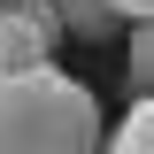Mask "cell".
<instances>
[{"label":"cell","instance_id":"6da1fadb","mask_svg":"<svg viewBox=\"0 0 154 154\" xmlns=\"http://www.w3.org/2000/svg\"><path fill=\"white\" fill-rule=\"evenodd\" d=\"M108 116L54 62L0 69V154H100Z\"/></svg>","mask_w":154,"mask_h":154},{"label":"cell","instance_id":"7a4b0ae2","mask_svg":"<svg viewBox=\"0 0 154 154\" xmlns=\"http://www.w3.org/2000/svg\"><path fill=\"white\" fill-rule=\"evenodd\" d=\"M54 8L46 0H0V69H23V62H54Z\"/></svg>","mask_w":154,"mask_h":154},{"label":"cell","instance_id":"3957f363","mask_svg":"<svg viewBox=\"0 0 154 154\" xmlns=\"http://www.w3.org/2000/svg\"><path fill=\"white\" fill-rule=\"evenodd\" d=\"M62 23V38H85V46H108L116 31H123V16H116V0H46Z\"/></svg>","mask_w":154,"mask_h":154},{"label":"cell","instance_id":"277c9868","mask_svg":"<svg viewBox=\"0 0 154 154\" xmlns=\"http://www.w3.org/2000/svg\"><path fill=\"white\" fill-rule=\"evenodd\" d=\"M116 154H154V100L139 93L131 108H123V123H116Z\"/></svg>","mask_w":154,"mask_h":154},{"label":"cell","instance_id":"5b68a950","mask_svg":"<svg viewBox=\"0 0 154 154\" xmlns=\"http://www.w3.org/2000/svg\"><path fill=\"white\" fill-rule=\"evenodd\" d=\"M131 93H154V38H146V23H131Z\"/></svg>","mask_w":154,"mask_h":154},{"label":"cell","instance_id":"8992f818","mask_svg":"<svg viewBox=\"0 0 154 154\" xmlns=\"http://www.w3.org/2000/svg\"><path fill=\"white\" fill-rule=\"evenodd\" d=\"M116 16H123V23H146V16H154V0H116Z\"/></svg>","mask_w":154,"mask_h":154}]
</instances>
